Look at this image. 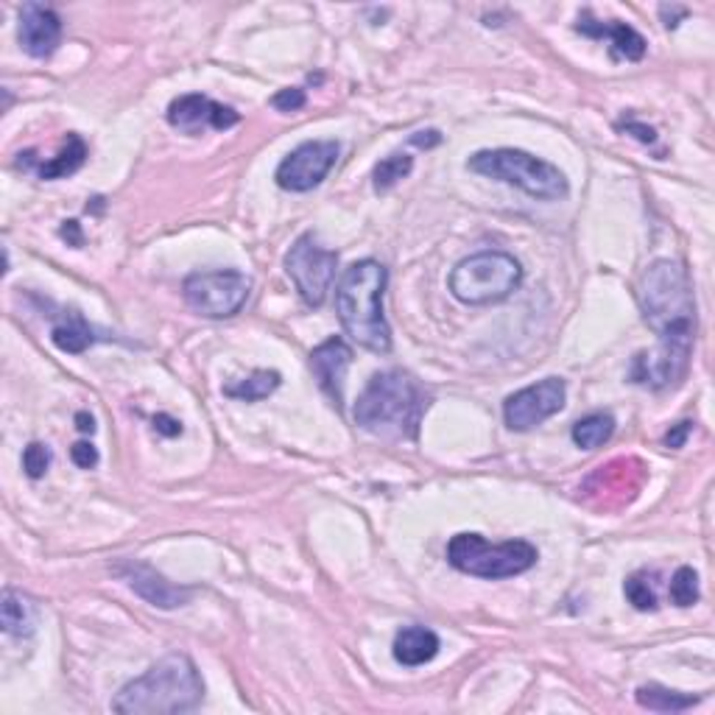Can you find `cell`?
<instances>
[{
	"label": "cell",
	"mask_w": 715,
	"mask_h": 715,
	"mask_svg": "<svg viewBox=\"0 0 715 715\" xmlns=\"http://www.w3.org/2000/svg\"><path fill=\"white\" fill-rule=\"evenodd\" d=\"M349 364H352V347L338 336L327 338L310 352V369L336 408H341L344 403V378H347Z\"/></svg>",
	"instance_id": "cell-15"
},
{
	"label": "cell",
	"mask_w": 715,
	"mask_h": 715,
	"mask_svg": "<svg viewBox=\"0 0 715 715\" xmlns=\"http://www.w3.org/2000/svg\"><path fill=\"white\" fill-rule=\"evenodd\" d=\"M3 632L12 637H26L34 629V607L18 589H3Z\"/></svg>",
	"instance_id": "cell-22"
},
{
	"label": "cell",
	"mask_w": 715,
	"mask_h": 715,
	"mask_svg": "<svg viewBox=\"0 0 715 715\" xmlns=\"http://www.w3.org/2000/svg\"><path fill=\"white\" fill-rule=\"evenodd\" d=\"M62 238H64V241L73 244V247H81V244H85V238H81L79 221H64V227H62Z\"/></svg>",
	"instance_id": "cell-35"
},
{
	"label": "cell",
	"mask_w": 715,
	"mask_h": 715,
	"mask_svg": "<svg viewBox=\"0 0 715 715\" xmlns=\"http://www.w3.org/2000/svg\"><path fill=\"white\" fill-rule=\"evenodd\" d=\"M635 698L640 707L654 709V713H682V709H691L702 702V696L668 691V687L663 685H640L635 691Z\"/></svg>",
	"instance_id": "cell-20"
},
{
	"label": "cell",
	"mask_w": 715,
	"mask_h": 715,
	"mask_svg": "<svg viewBox=\"0 0 715 715\" xmlns=\"http://www.w3.org/2000/svg\"><path fill=\"white\" fill-rule=\"evenodd\" d=\"M643 319L657 332V349L640 352L632 380L652 389H671L685 380L696 341V299L691 275L676 260H654L637 286Z\"/></svg>",
	"instance_id": "cell-1"
},
{
	"label": "cell",
	"mask_w": 715,
	"mask_h": 715,
	"mask_svg": "<svg viewBox=\"0 0 715 715\" xmlns=\"http://www.w3.org/2000/svg\"><path fill=\"white\" fill-rule=\"evenodd\" d=\"M20 157H23V160H20V166H34L37 177L46 179V182H51V179L70 177V173H76L81 166H85L87 143L81 140V135L70 132L68 140H64L62 151H59V155L53 157V160L34 162V151H26V155H20Z\"/></svg>",
	"instance_id": "cell-18"
},
{
	"label": "cell",
	"mask_w": 715,
	"mask_h": 715,
	"mask_svg": "<svg viewBox=\"0 0 715 715\" xmlns=\"http://www.w3.org/2000/svg\"><path fill=\"white\" fill-rule=\"evenodd\" d=\"M567 400V386L562 378H545L539 384L526 386V389L515 391L506 397L504 403V419L512 430L526 434L559 414Z\"/></svg>",
	"instance_id": "cell-11"
},
{
	"label": "cell",
	"mask_w": 715,
	"mask_h": 715,
	"mask_svg": "<svg viewBox=\"0 0 715 715\" xmlns=\"http://www.w3.org/2000/svg\"><path fill=\"white\" fill-rule=\"evenodd\" d=\"M280 384H282L280 373H275V369H258V373L249 375L247 380L224 386V395L232 397V400L258 403V400H266L269 395H275V391L280 389Z\"/></svg>",
	"instance_id": "cell-23"
},
{
	"label": "cell",
	"mask_w": 715,
	"mask_h": 715,
	"mask_svg": "<svg viewBox=\"0 0 715 715\" xmlns=\"http://www.w3.org/2000/svg\"><path fill=\"white\" fill-rule=\"evenodd\" d=\"M76 428H79L81 434H96V419L87 411H79L76 414Z\"/></svg>",
	"instance_id": "cell-36"
},
{
	"label": "cell",
	"mask_w": 715,
	"mask_h": 715,
	"mask_svg": "<svg viewBox=\"0 0 715 715\" xmlns=\"http://www.w3.org/2000/svg\"><path fill=\"white\" fill-rule=\"evenodd\" d=\"M414 171V157L411 155H389L386 160H380L375 166V190L386 193L395 188L400 179H406Z\"/></svg>",
	"instance_id": "cell-24"
},
{
	"label": "cell",
	"mask_w": 715,
	"mask_h": 715,
	"mask_svg": "<svg viewBox=\"0 0 715 715\" xmlns=\"http://www.w3.org/2000/svg\"><path fill=\"white\" fill-rule=\"evenodd\" d=\"M305 103H308V96L299 87H286V90L275 92V98H271V107L280 109V112H299Z\"/></svg>",
	"instance_id": "cell-28"
},
{
	"label": "cell",
	"mask_w": 715,
	"mask_h": 715,
	"mask_svg": "<svg viewBox=\"0 0 715 715\" xmlns=\"http://www.w3.org/2000/svg\"><path fill=\"white\" fill-rule=\"evenodd\" d=\"M613 434L615 417L604 411L587 414V417L573 425V441H576V447H582V450H598V447H604L613 439Z\"/></svg>",
	"instance_id": "cell-21"
},
{
	"label": "cell",
	"mask_w": 715,
	"mask_h": 715,
	"mask_svg": "<svg viewBox=\"0 0 715 715\" xmlns=\"http://www.w3.org/2000/svg\"><path fill=\"white\" fill-rule=\"evenodd\" d=\"M469 171L487 179L515 185L523 193L539 201H559L570 193L567 177L548 160L528 155L520 149H484L469 157Z\"/></svg>",
	"instance_id": "cell-5"
},
{
	"label": "cell",
	"mask_w": 715,
	"mask_h": 715,
	"mask_svg": "<svg viewBox=\"0 0 715 715\" xmlns=\"http://www.w3.org/2000/svg\"><path fill=\"white\" fill-rule=\"evenodd\" d=\"M523 266L506 252H478L450 271V294L464 305H493L520 288Z\"/></svg>",
	"instance_id": "cell-7"
},
{
	"label": "cell",
	"mask_w": 715,
	"mask_h": 715,
	"mask_svg": "<svg viewBox=\"0 0 715 715\" xmlns=\"http://www.w3.org/2000/svg\"><path fill=\"white\" fill-rule=\"evenodd\" d=\"M691 430H693V423L674 425V428H671L668 434H665V445H668V447H685V441H687V436H691Z\"/></svg>",
	"instance_id": "cell-30"
},
{
	"label": "cell",
	"mask_w": 715,
	"mask_h": 715,
	"mask_svg": "<svg viewBox=\"0 0 715 715\" xmlns=\"http://www.w3.org/2000/svg\"><path fill=\"white\" fill-rule=\"evenodd\" d=\"M338 255L332 249L321 247L314 232L299 235L291 252L286 255V271L297 286L299 297L308 308H321L336 280Z\"/></svg>",
	"instance_id": "cell-9"
},
{
	"label": "cell",
	"mask_w": 715,
	"mask_h": 715,
	"mask_svg": "<svg viewBox=\"0 0 715 715\" xmlns=\"http://www.w3.org/2000/svg\"><path fill=\"white\" fill-rule=\"evenodd\" d=\"M338 155H341V146L336 140H308L277 166V185L282 190H291V193H308L325 182L327 173L336 166Z\"/></svg>",
	"instance_id": "cell-10"
},
{
	"label": "cell",
	"mask_w": 715,
	"mask_h": 715,
	"mask_svg": "<svg viewBox=\"0 0 715 715\" xmlns=\"http://www.w3.org/2000/svg\"><path fill=\"white\" fill-rule=\"evenodd\" d=\"M624 593L629 598V604L640 613H654L659 607L657 604V589H654L648 573H632L624 584Z\"/></svg>",
	"instance_id": "cell-25"
},
{
	"label": "cell",
	"mask_w": 715,
	"mask_h": 715,
	"mask_svg": "<svg viewBox=\"0 0 715 715\" xmlns=\"http://www.w3.org/2000/svg\"><path fill=\"white\" fill-rule=\"evenodd\" d=\"M578 34L595 37V40H604L607 37L613 42V57L626 59V62H640L646 57V37L637 34L632 26L620 23V20H609V23H602V20H593L589 14H582L576 26Z\"/></svg>",
	"instance_id": "cell-16"
},
{
	"label": "cell",
	"mask_w": 715,
	"mask_h": 715,
	"mask_svg": "<svg viewBox=\"0 0 715 715\" xmlns=\"http://www.w3.org/2000/svg\"><path fill=\"white\" fill-rule=\"evenodd\" d=\"M168 123L185 135H201L207 129L227 132L235 123H241V115L232 107H224V103L201 96V92H190V96L173 98L171 107H168Z\"/></svg>",
	"instance_id": "cell-12"
},
{
	"label": "cell",
	"mask_w": 715,
	"mask_h": 715,
	"mask_svg": "<svg viewBox=\"0 0 715 715\" xmlns=\"http://www.w3.org/2000/svg\"><path fill=\"white\" fill-rule=\"evenodd\" d=\"M389 271L378 260H358L344 269L336 288V314L344 332L375 355L391 352V327L384 316Z\"/></svg>",
	"instance_id": "cell-3"
},
{
	"label": "cell",
	"mask_w": 715,
	"mask_h": 715,
	"mask_svg": "<svg viewBox=\"0 0 715 715\" xmlns=\"http://www.w3.org/2000/svg\"><path fill=\"white\" fill-rule=\"evenodd\" d=\"M205 702V679L188 654H168L112 698L123 715H182Z\"/></svg>",
	"instance_id": "cell-2"
},
{
	"label": "cell",
	"mask_w": 715,
	"mask_h": 715,
	"mask_svg": "<svg viewBox=\"0 0 715 715\" xmlns=\"http://www.w3.org/2000/svg\"><path fill=\"white\" fill-rule=\"evenodd\" d=\"M70 458H73L76 467L92 469L98 464V450L96 445H90V441H76V445L70 447Z\"/></svg>",
	"instance_id": "cell-29"
},
{
	"label": "cell",
	"mask_w": 715,
	"mask_h": 715,
	"mask_svg": "<svg viewBox=\"0 0 715 715\" xmlns=\"http://www.w3.org/2000/svg\"><path fill=\"white\" fill-rule=\"evenodd\" d=\"M411 143L419 146V149H430V146H439V143H441V135L436 132V129H428V132L411 135Z\"/></svg>",
	"instance_id": "cell-34"
},
{
	"label": "cell",
	"mask_w": 715,
	"mask_h": 715,
	"mask_svg": "<svg viewBox=\"0 0 715 715\" xmlns=\"http://www.w3.org/2000/svg\"><path fill=\"white\" fill-rule=\"evenodd\" d=\"M48 467H51V450H48L42 441H31L29 447L23 450V469L29 478H42V475L48 473Z\"/></svg>",
	"instance_id": "cell-27"
},
{
	"label": "cell",
	"mask_w": 715,
	"mask_h": 715,
	"mask_svg": "<svg viewBox=\"0 0 715 715\" xmlns=\"http://www.w3.org/2000/svg\"><path fill=\"white\" fill-rule=\"evenodd\" d=\"M659 14H663V20H665V29H676V26H679V20L687 18V9L685 7H659Z\"/></svg>",
	"instance_id": "cell-33"
},
{
	"label": "cell",
	"mask_w": 715,
	"mask_h": 715,
	"mask_svg": "<svg viewBox=\"0 0 715 715\" xmlns=\"http://www.w3.org/2000/svg\"><path fill=\"white\" fill-rule=\"evenodd\" d=\"M185 302L207 319H229L247 305L252 280L235 269L196 271L182 282Z\"/></svg>",
	"instance_id": "cell-8"
},
{
	"label": "cell",
	"mask_w": 715,
	"mask_h": 715,
	"mask_svg": "<svg viewBox=\"0 0 715 715\" xmlns=\"http://www.w3.org/2000/svg\"><path fill=\"white\" fill-rule=\"evenodd\" d=\"M618 129H626V132H632L637 140H640V143H654V140H657V132H654L652 127H646V123L629 121V123H618Z\"/></svg>",
	"instance_id": "cell-32"
},
{
	"label": "cell",
	"mask_w": 715,
	"mask_h": 715,
	"mask_svg": "<svg viewBox=\"0 0 715 715\" xmlns=\"http://www.w3.org/2000/svg\"><path fill=\"white\" fill-rule=\"evenodd\" d=\"M428 411V395L403 369H389L369 378L367 389L355 403V423L367 434L384 439H417Z\"/></svg>",
	"instance_id": "cell-4"
},
{
	"label": "cell",
	"mask_w": 715,
	"mask_h": 715,
	"mask_svg": "<svg viewBox=\"0 0 715 715\" xmlns=\"http://www.w3.org/2000/svg\"><path fill=\"white\" fill-rule=\"evenodd\" d=\"M18 40L31 59H48L62 42V20L51 7L23 3L20 7Z\"/></svg>",
	"instance_id": "cell-14"
},
{
	"label": "cell",
	"mask_w": 715,
	"mask_h": 715,
	"mask_svg": "<svg viewBox=\"0 0 715 715\" xmlns=\"http://www.w3.org/2000/svg\"><path fill=\"white\" fill-rule=\"evenodd\" d=\"M671 602L676 604V607H693V604L698 602V576L693 567H679V570L674 573V578H671Z\"/></svg>",
	"instance_id": "cell-26"
},
{
	"label": "cell",
	"mask_w": 715,
	"mask_h": 715,
	"mask_svg": "<svg viewBox=\"0 0 715 715\" xmlns=\"http://www.w3.org/2000/svg\"><path fill=\"white\" fill-rule=\"evenodd\" d=\"M51 338L62 352L70 355H81L85 349H90L92 344L103 341V336H98L96 327H90V321L76 308H62L53 316Z\"/></svg>",
	"instance_id": "cell-17"
},
{
	"label": "cell",
	"mask_w": 715,
	"mask_h": 715,
	"mask_svg": "<svg viewBox=\"0 0 715 715\" xmlns=\"http://www.w3.org/2000/svg\"><path fill=\"white\" fill-rule=\"evenodd\" d=\"M112 573L121 578V582H127V587L132 589V593H138L143 602H149L151 607H160V609L185 607V604L190 602V595H193V589L190 587L171 584L162 573H157L155 567L138 559L118 562V565H112Z\"/></svg>",
	"instance_id": "cell-13"
},
{
	"label": "cell",
	"mask_w": 715,
	"mask_h": 715,
	"mask_svg": "<svg viewBox=\"0 0 715 715\" xmlns=\"http://www.w3.org/2000/svg\"><path fill=\"white\" fill-rule=\"evenodd\" d=\"M155 430L162 436H179L182 434V423L173 417H168V414H157L155 417Z\"/></svg>",
	"instance_id": "cell-31"
},
{
	"label": "cell",
	"mask_w": 715,
	"mask_h": 715,
	"mask_svg": "<svg viewBox=\"0 0 715 715\" xmlns=\"http://www.w3.org/2000/svg\"><path fill=\"white\" fill-rule=\"evenodd\" d=\"M539 554L526 539H509V543L493 545L481 534L461 532L447 543V562L456 570L475 578H512L532 570L537 565Z\"/></svg>",
	"instance_id": "cell-6"
},
{
	"label": "cell",
	"mask_w": 715,
	"mask_h": 715,
	"mask_svg": "<svg viewBox=\"0 0 715 715\" xmlns=\"http://www.w3.org/2000/svg\"><path fill=\"white\" fill-rule=\"evenodd\" d=\"M395 659L406 668H417V665L430 663L439 654V635L425 626H406L397 632L395 637Z\"/></svg>",
	"instance_id": "cell-19"
}]
</instances>
